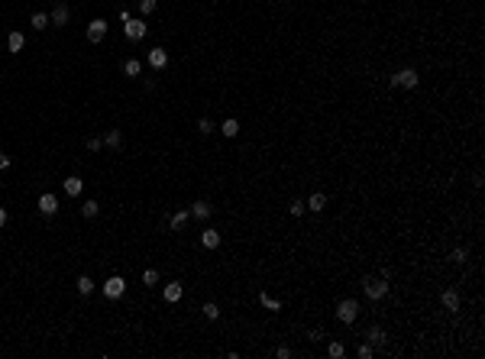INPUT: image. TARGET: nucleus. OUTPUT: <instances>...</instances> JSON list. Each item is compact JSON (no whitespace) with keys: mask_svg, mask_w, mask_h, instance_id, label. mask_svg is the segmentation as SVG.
<instances>
[{"mask_svg":"<svg viewBox=\"0 0 485 359\" xmlns=\"http://www.w3.org/2000/svg\"><path fill=\"white\" fill-rule=\"evenodd\" d=\"M388 278H366L362 281V291H366V298H372V301H382V298H388Z\"/></svg>","mask_w":485,"mask_h":359,"instance_id":"obj_1","label":"nucleus"},{"mask_svg":"<svg viewBox=\"0 0 485 359\" xmlns=\"http://www.w3.org/2000/svg\"><path fill=\"white\" fill-rule=\"evenodd\" d=\"M356 317H359V301L356 298H343L337 304V320L340 324H356Z\"/></svg>","mask_w":485,"mask_h":359,"instance_id":"obj_2","label":"nucleus"},{"mask_svg":"<svg viewBox=\"0 0 485 359\" xmlns=\"http://www.w3.org/2000/svg\"><path fill=\"white\" fill-rule=\"evenodd\" d=\"M417 81H421V78H417L414 68H401V71H395L392 78H388V84H392V87H404V91H414Z\"/></svg>","mask_w":485,"mask_h":359,"instance_id":"obj_3","label":"nucleus"},{"mask_svg":"<svg viewBox=\"0 0 485 359\" xmlns=\"http://www.w3.org/2000/svg\"><path fill=\"white\" fill-rule=\"evenodd\" d=\"M146 29H149L146 20H133V16H130V20H123V36H126L130 42L146 39Z\"/></svg>","mask_w":485,"mask_h":359,"instance_id":"obj_4","label":"nucleus"},{"mask_svg":"<svg viewBox=\"0 0 485 359\" xmlns=\"http://www.w3.org/2000/svg\"><path fill=\"white\" fill-rule=\"evenodd\" d=\"M123 291H126V281L120 278V275H110V278L104 281V298H110V301L123 298Z\"/></svg>","mask_w":485,"mask_h":359,"instance_id":"obj_5","label":"nucleus"},{"mask_svg":"<svg viewBox=\"0 0 485 359\" xmlns=\"http://www.w3.org/2000/svg\"><path fill=\"white\" fill-rule=\"evenodd\" d=\"M146 65H149V68H155V71H162L165 65H169V52H165V49H159V46L149 49V52H146Z\"/></svg>","mask_w":485,"mask_h":359,"instance_id":"obj_6","label":"nucleus"},{"mask_svg":"<svg viewBox=\"0 0 485 359\" xmlns=\"http://www.w3.org/2000/svg\"><path fill=\"white\" fill-rule=\"evenodd\" d=\"M104 36H107V20H91V23H87V39L100 42Z\"/></svg>","mask_w":485,"mask_h":359,"instance_id":"obj_7","label":"nucleus"},{"mask_svg":"<svg viewBox=\"0 0 485 359\" xmlns=\"http://www.w3.org/2000/svg\"><path fill=\"white\" fill-rule=\"evenodd\" d=\"M39 214L55 217V214H58V197H55V194H42V197H39Z\"/></svg>","mask_w":485,"mask_h":359,"instance_id":"obj_8","label":"nucleus"},{"mask_svg":"<svg viewBox=\"0 0 485 359\" xmlns=\"http://www.w3.org/2000/svg\"><path fill=\"white\" fill-rule=\"evenodd\" d=\"M181 295H185V288H181V281H169V285L162 288V298H165L169 304H175V301H181Z\"/></svg>","mask_w":485,"mask_h":359,"instance_id":"obj_9","label":"nucleus"},{"mask_svg":"<svg viewBox=\"0 0 485 359\" xmlns=\"http://www.w3.org/2000/svg\"><path fill=\"white\" fill-rule=\"evenodd\" d=\"M68 3H55L52 7V16H49V20H52V26H58V29H62L65 23H68Z\"/></svg>","mask_w":485,"mask_h":359,"instance_id":"obj_10","label":"nucleus"},{"mask_svg":"<svg viewBox=\"0 0 485 359\" xmlns=\"http://www.w3.org/2000/svg\"><path fill=\"white\" fill-rule=\"evenodd\" d=\"M62 188H65V194H68V197H78L81 191H85V181L78 178V175H68V178L62 181Z\"/></svg>","mask_w":485,"mask_h":359,"instance_id":"obj_11","label":"nucleus"},{"mask_svg":"<svg viewBox=\"0 0 485 359\" xmlns=\"http://www.w3.org/2000/svg\"><path fill=\"white\" fill-rule=\"evenodd\" d=\"M366 343H372V350H382V346H385V330L382 327H369L366 330Z\"/></svg>","mask_w":485,"mask_h":359,"instance_id":"obj_12","label":"nucleus"},{"mask_svg":"<svg viewBox=\"0 0 485 359\" xmlns=\"http://www.w3.org/2000/svg\"><path fill=\"white\" fill-rule=\"evenodd\" d=\"M440 304L447 307V311H459V291H456V288H447L443 295H440Z\"/></svg>","mask_w":485,"mask_h":359,"instance_id":"obj_13","label":"nucleus"},{"mask_svg":"<svg viewBox=\"0 0 485 359\" xmlns=\"http://www.w3.org/2000/svg\"><path fill=\"white\" fill-rule=\"evenodd\" d=\"M210 214H214V207H210L207 201H194V204H191V217H194V220H207Z\"/></svg>","mask_w":485,"mask_h":359,"instance_id":"obj_14","label":"nucleus"},{"mask_svg":"<svg viewBox=\"0 0 485 359\" xmlns=\"http://www.w3.org/2000/svg\"><path fill=\"white\" fill-rule=\"evenodd\" d=\"M304 207H308L311 214H320L323 207H327V194H320V191H317V194H311L308 201H304Z\"/></svg>","mask_w":485,"mask_h":359,"instance_id":"obj_15","label":"nucleus"},{"mask_svg":"<svg viewBox=\"0 0 485 359\" xmlns=\"http://www.w3.org/2000/svg\"><path fill=\"white\" fill-rule=\"evenodd\" d=\"M200 246H204V249H217V246H220V233L207 226V230L200 233Z\"/></svg>","mask_w":485,"mask_h":359,"instance_id":"obj_16","label":"nucleus"},{"mask_svg":"<svg viewBox=\"0 0 485 359\" xmlns=\"http://www.w3.org/2000/svg\"><path fill=\"white\" fill-rule=\"evenodd\" d=\"M23 46H26V36H23V32H10V36H7V49H10V52H23Z\"/></svg>","mask_w":485,"mask_h":359,"instance_id":"obj_17","label":"nucleus"},{"mask_svg":"<svg viewBox=\"0 0 485 359\" xmlns=\"http://www.w3.org/2000/svg\"><path fill=\"white\" fill-rule=\"evenodd\" d=\"M139 71H143V62H139V58H126L123 62V75L126 78H139Z\"/></svg>","mask_w":485,"mask_h":359,"instance_id":"obj_18","label":"nucleus"},{"mask_svg":"<svg viewBox=\"0 0 485 359\" xmlns=\"http://www.w3.org/2000/svg\"><path fill=\"white\" fill-rule=\"evenodd\" d=\"M217 130H220V133H224V136H227V139H233V136H236V133H239V123H236V120H233V117H230V120H224V123L217 126Z\"/></svg>","mask_w":485,"mask_h":359,"instance_id":"obj_19","label":"nucleus"},{"mask_svg":"<svg viewBox=\"0 0 485 359\" xmlns=\"http://www.w3.org/2000/svg\"><path fill=\"white\" fill-rule=\"evenodd\" d=\"M104 146L107 149H120L123 146V133H120V130H110V133L104 136Z\"/></svg>","mask_w":485,"mask_h":359,"instance_id":"obj_20","label":"nucleus"},{"mask_svg":"<svg viewBox=\"0 0 485 359\" xmlns=\"http://www.w3.org/2000/svg\"><path fill=\"white\" fill-rule=\"evenodd\" d=\"M188 217H191V211H178V214H171V217H169V226H171V230H181V226L188 223Z\"/></svg>","mask_w":485,"mask_h":359,"instance_id":"obj_21","label":"nucleus"},{"mask_svg":"<svg viewBox=\"0 0 485 359\" xmlns=\"http://www.w3.org/2000/svg\"><path fill=\"white\" fill-rule=\"evenodd\" d=\"M91 291H94V278H91V275H78V295H91Z\"/></svg>","mask_w":485,"mask_h":359,"instance_id":"obj_22","label":"nucleus"},{"mask_svg":"<svg viewBox=\"0 0 485 359\" xmlns=\"http://www.w3.org/2000/svg\"><path fill=\"white\" fill-rule=\"evenodd\" d=\"M259 304L265 307V311H278V307H282V301H275L269 291H259Z\"/></svg>","mask_w":485,"mask_h":359,"instance_id":"obj_23","label":"nucleus"},{"mask_svg":"<svg viewBox=\"0 0 485 359\" xmlns=\"http://www.w3.org/2000/svg\"><path fill=\"white\" fill-rule=\"evenodd\" d=\"M29 26H32L36 32H42V29L49 26V13H32V16H29Z\"/></svg>","mask_w":485,"mask_h":359,"instance_id":"obj_24","label":"nucleus"},{"mask_svg":"<svg viewBox=\"0 0 485 359\" xmlns=\"http://www.w3.org/2000/svg\"><path fill=\"white\" fill-rule=\"evenodd\" d=\"M81 214H85L87 220L97 217V214H100V204H97V201H85V204H81Z\"/></svg>","mask_w":485,"mask_h":359,"instance_id":"obj_25","label":"nucleus"},{"mask_svg":"<svg viewBox=\"0 0 485 359\" xmlns=\"http://www.w3.org/2000/svg\"><path fill=\"white\" fill-rule=\"evenodd\" d=\"M198 130H200V133H204V136H210V133H214V130H217V123H214V120H210V117H200V120H198Z\"/></svg>","mask_w":485,"mask_h":359,"instance_id":"obj_26","label":"nucleus"},{"mask_svg":"<svg viewBox=\"0 0 485 359\" xmlns=\"http://www.w3.org/2000/svg\"><path fill=\"white\" fill-rule=\"evenodd\" d=\"M327 353H330L333 359H343V356H346V346H343V343H337V340H333V343L327 346Z\"/></svg>","mask_w":485,"mask_h":359,"instance_id":"obj_27","label":"nucleus"},{"mask_svg":"<svg viewBox=\"0 0 485 359\" xmlns=\"http://www.w3.org/2000/svg\"><path fill=\"white\" fill-rule=\"evenodd\" d=\"M204 317H207V320H217V317H220V307H217L214 301H207V304H204Z\"/></svg>","mask_w":485,"mask_h":359,"instance_id":"obj_28","label":"nucleus"},{"mask_svg":"<svg viewBox=\"0 0 485 359\" xmlns=\"http://www.w3.org/2000/svg\"><path fill=\"white\" fill-rule=\"evenodd\" d=\"M304 211H308V207H304V201H291V204H288V214H291V217H301Z\"/></svg>","mask_w":485,"mask_h":359,"instance_id":"obj_29","label":"nucleus"},{"mask_svg":"<svg viewBox=\"0 0 485 359\" xmlns=\"http://www.w3.org/2000/svg\"><path fill=\"white\" fill-rule=\"evenodd\" d=\"M372 353H375V350H372V343H359L356 356H359V359H372Z\"/></svg>","mask_w":485,"mask_h":359,"instance_id":"obj_30","label":"nucleus"},{"mask_svg":"<svg viewBox=\"0 0 485 359\" xmlns=\"http://www.w3.org/2000/svg\"><path fill=\"white\" fill-rule=\"evenodd\" d=\"M143 281H146V285H159V272H155V269H146V272H143Z\"/></svg>","mask_w":485,"mask_h":359,"instance_id":"obj_31","label":"nucleus"},{"mask_svg":"<svg viewBox=\"0 0 485 359\" xmlns=\"http://www.w3.org/2000/svg\"><path fill=\"white\" fill-rule=\"evenodd\" d=\"M139 10H143V16L155 13V0H139Z\"/></svg>","mask_w":485,"mask_h":359,"instance_id":"obj_32","label":"nucleus"},{"mask_svg":"<svg viewBox=\"0 0 485 359\" xmlns=\"http://www.w3.org/2000/svg\"><path fill=\"white\" fill-rule=\"evenodd\" d=\"M450 259H453L456 266H462V262H466V249H453V252H450Z\"/></svg>","mask_w":485,"mask_h":359,"instance_id":"obj_33","label":"nucleus"},{"mask_svg":"<svg viewBox=\"0 0 485 359\" xmlns=\"http://www.w3.org/2000/svg\"><path fill=\"white\" fill-rule=\"evenodd\" d=\"M100 146H104V139H97V136H91V139H87V149H91V152H97Z\"/></svg>","mask_w":485,"mask_h":359,"instance_id":"obj_34","label":"nucleus"},{"mask_svg":"<svg viewBox=\"0 0 485 359\" xmlns=\"http://www.w3.org/2000/svg\"><path fill=\"white\" fill-rule=\"evenodd\" d=\"M10 162H13V159H10V156H3V152H0V172H7V168H10Z\"/></svg>","mask_w":485,"mask_h":359,"instance_id":"obj_35","label":"nucleus"},{"mask_svg":"<svg viewBox=\"0 0 485 359\" xmlns=\"http://www.w3.org/2000/svg\"><path fill=\"white\" fill-rule=\"evenodd\" d=\"M275 356H278V359H288V356H291V350H288V346H278Z\"/></svg>","mask_w":485,"mask_h":359,"instance_id":"obj_36","label":"nucleus"},{"mask_svg":"<svg viewBox=\"0 0 485 359\" xmlns=\"http://www.w3.org/2000/svg\"><path fill=\"white\" fill-rule=\"evenodd\" d=\"M378 278H388V281H392V269L382 266V269H378Z\"/></svg>","mask_w":485,"mask_h":359,"instance_id":"obj_37","label":"nucleus"},{"mask_svg":"<svg viewBox=\"0 0 485 359\" xmlns=\"http://www.w3.org/2000/svg\"><path fill=\"white\" fill-rule=\"evenodd\" d=\"M7 220H10V214H7V207H0V226H7Z\"/></svg>","mask_w":485,"mask_h":359,"instance_id":"obj_38","label":"nucleus"},{"mask_svg":"<svg viewBox=\"0 0 485 359\" xmlns=\"http://www.w3.org/2000/svg\"><path fill=\"white\" fill-rule=\"evenodd\" d=\"M282 3H288V0H282Z\"/></svg>","mask_w":485,"mask_h":359,"instance_id":"obj_39","label":"nucleus"}]
</instances>
